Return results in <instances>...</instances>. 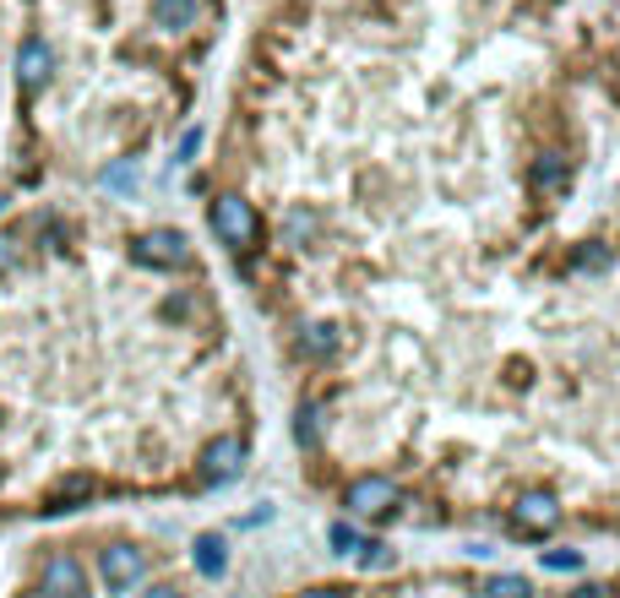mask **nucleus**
I'll return each mask as SVG.
<instances>
[{
    "label": "nucleus",
    "mask_w": 620,
    "mask_h": 598,
    "mask_svg": "<svg viewBox=\"0 0 620 598\" xmlns=\"http://www.w3.org/2000/svg\"><path fill=\"white\" fill-rule=\"evenodd\" d=\"M300 348H306L310 359H326V354L337 348V326H326V321H310L306 337H300Z\"/></svg>",
    "instance_id": "11"
},
{
    "label": "nucleus",
    "mask_w": 620,
    "mask_h": 598,
    "mask_svg": "<svg viewBox=\"0 0 620 598\" xmlns=\"http://www.w3.org/2000/svg\"><path fill=\"white\" fill-rule=\"evenodd\" d=\"M142 598H185L180 588H153V594H142Z\"/></svg>",
    "instance_id": "23"
},
{
    "label": "nucleus",
    "mask_w": 620,
    "mask_h": 598,
    "mask_svg": "<svg viewBox=\"0 0 620 598\" xmlns=\"http://www.w3.org/2000/svg\"><path fill=\"white\" fill-rule=\"evenodd\" d=\"M55 77V49L44 38H22L16 44V88L22 93H44Z\"/></svg>",
    "instance_id": "8"
},
{
    "label": "nucleus",
    "mask_w": 620,
    "mask_h": 598,
    "mask_svg": "<svg viewBox=\"0 0 620 598\" xmlns=\"http://www.w3.org/2000/svg\"><path fill=\"white\" fill-rule=\"evenodd\" d=\"M300 441H315V409H300Z\"/></svg>",
    "instance_id": "19"
},
{
    "label": "nucleus",
    "mask_w": 620,
    "mask_h": 598,
    "mask_svg": "<svg viewBox=\"0 0 620 598\" xmlns=\"http://www.w3.org/2000/svg\"><path fill=\"white\" fill-rule=\"evenodd\" d=\"M131 180H137V169H131V163H120V169H110V174H104V185H115V191H126Z\"/></svg>",
    "instance_id": "18"
},
{
    "label": "nucleus",
    "mask_w": 620,
    "mask_h": 598,
    "mask_svg": "<svg viewBox=\"0 0 620 598\" xmlns=\"http://www.w3.org/2000/svg\"><path fill=\"white\" fill-rule=\"evenodd\" d=\"M27 598H44V594H27Z\"/></svg>",
    "instance_id": "24"
},
{
    "label": "nucleus",
    "mask_w": 620,
    "mask_h": 598,
    "mask_svg": "<svg viewBox=\"0 0 620 598\" xmlns=\"http://www.w3.org/2000/svg\"><path fill=\"white\" fill-rule=\"evenodd\" d=\"M544 566H550V572H577V566H583V555H572V550H555V555H544Z\"/></svg>",
    "instance_id": "17"
},
{
    "label": "nucleus",
    "mask_w": 620,
    "mask_h": 598,
    "mask_svg": "<svg viewBox=\"0 0 620 598\" xmlns=\"http://www.w3.org/2000/svg\"><path fill=\"white\" fill-rule=\"evenodd\" d=\"M484 594H490V598H533V594H528V583H523V577H512V572H506V577H490V588H484Z\"/></svg>",
    "instance_id": "15"
},
{
    "label": "nucleus",
    "mask_w": 620,
    "mask_h": 598,
    "mask_svg": "<svg viewBox=\"0 0 620 598\" xmlns=\"http://www.w3.org/2000/svg\"><path fill=\"white\" fill-rule=\"evenodd\" d=\"M577 267H583V273H610V251H605L599 240H588V245L577 251Z\"/></svg>",
    "instance_id": "14"
},
{
    "label": "nucleus",
    "mask_w": 620,
    "mask_h": 598,
    "mask_svg": "<svg viewBox=\"0 0 620 598\" xmlns=\"http://www.w3.org/2000/svg\"><path fill=\"white\" fill-rule=\"evenodd\" d=\"M512 528H517L523 539L555 533V528H561V501H555L550 490H523L517 506H512Z\"/></svg>",
    "instance_id": "4"
},
{
    "label": "nucleus",
    "mask_w": 620,
    "mask_h": 598,
    "mask_svg": "<svg viewBox=\"0 0 620 598\" xmlns=\"http://www.w3.org/2000/svg\"><path fill=\"white\" fill-rule=\"evenodd\" d=\"M131 256L153 273H185L191 267V240L180 229H148V234L131 240Z\"/></svg>",
    "instance_id": "3"
},
{
    "label": "nucleus",
    "mask_w": 620,
    "mask_h": 598,
    "mask_svg": "<svg viewBox=\"0 0 620 598\" xmlns=\"http://www.w3.org/2000/svg\"><path fill=\"white\" fill-rule=\"evenodd\" d=\"M572 598H610V588H599V583H588V588H577Z\"/></svg>",
    "instance_id": "21"
},
{
    "label": "nucleus",
    "mask_w": 620,
    "mask_h": 598,
    "mask_svg": "<svg viewBox=\"0 0 620 598\" xmlns=\"http://www.w3.org/2000/svg\"><path fill=\"white\" fill-rule=\"evenodd\" d=\"M191 561H196L202 577H223V566H229V544H223V533H202L196 550H191Z\"/></svg>",
    "instance_id": "9"
},
{
    "label": "nucleus",
    "mask_w": 620,
    "mask_h": 598,
    "mask_svg": "<svg viewBox=\"0 0 620 598\" xmlns=\"http://www.w3.org/2000/svg\"><path fill=\"white\" fill-rule=\"evenodd\" d=\"M82 495H93V479H82V473H77V479H66V484L49 495V506H44V511H71V501H82Z\"/></svg>",
    "instance_id": "12"
},
{
    "label": "nucleus",
    "mask_w": 620,
    "mask_h": 598,
    "mask_svg": "<svg viewBox=\"0 0 620 598\" xmlns=\"http://www.w3.org/2000/svg\"><path fill=\"white\" fill-rule=\"evenodd\" d=\"M213 234L229 245V251H251L256 240H262V218H256V207L240 196V191H223V196H213Z\"/></svg>",
    "instance_id": "1"
},
{
    "label": "nucleus",
    "mask_w": 620,
    "mask_h": 598,
    "mask_svg": "<svg viewBox=\"0 0 620 598\" xmlns=\"http://www.w3.org/2000/svg\"><path fill=\"white\" fill-rule=\"evenodd\" d=\"M153 22L169 27V33L191 27V22H196V0H153Z\"/></svg>",
    "instance_id": "10"
},
{
    "label": "nucleus",
    "mask_w": 620,
    "mask_h": 598,
    "mask_svg": "<svg viewBox=\"0 0 620 598\" xmlns=\"http://www.w3.org/2000/svg\"><path fill=\"white\" fill-rule=\"evenodd\" d=\"M326 539H332V544H337L343 555H354V550H370V544H365V539H359V533H354L348 522H332V528H326Z\"/></svg>",
    "instance_id": "16"
},
{
    "label": "nucleus",
    "mask_w": 620,
    "mask_h": 598,
    "mask_svg": "<svg viewBox=\"0 0 620 598\" xmlns=\"http://www.w3.org/2000/svg\"><path fill=\"white\" fill-rule=\"evenodd\" d=\"M398 506H403V490H398L392 473H359V479L343 490V511H348V517L381 522V517H392Z\"/></svg>",
    "instance_id": "2"
},
{
    "label": "nucleus",
    "mask_w": 620,
    "mask_h": 598,
    "mask_svg": "<svg viewBox=\"0 0 620 598\" xmlns=\"http://www.w3.org/2000/svg\"><path fill=\"white\" fill-rule=\"evenodd\" d=\"M196 148H202V131H185V137H180V163H185Z\"/></svg>",
    "instance_id": "20"
},
{
    "label": "nucleus",
    "mask_w": 620,
    "mask_h": 598,
    "mask_svg": "<svg viewBox=\"0 0 620 598\" xmlns=\"http://www.w3.org/2000/svg\"><path fill=\"white\" fill-rule=\"evenodd\" d=\"M38 594L44 598H93L88 594V566L77 555H49L44 561V577H38Z\"/></svg>",
    "instance_id": "7"
},
{
    "label": "nucleus",
    "mask_w": 620,
    "mask_h": 598,
    "mask_svg": "<svg viewBox=\"0 0 620 598\" xmlns=\"http://www.w3.org/2000/svg\"><path fill=\"white\" fill-rule=\"evenodd\" d=\"M196 473H202V484H229V479H240L245 473V441L240 436H213L202 457H196Z\"/></svg>",
    "instance_id": "6"
},
{
    "label": "nucleus",
    "mask_w": 620,
    "mask_h": 598,
    "mask_svg": "<svg viewBox=\"0 0 620 598\" xmlns=\"http://www.w3.org/2000/svg\"><path fill=\"white\" fill-rule=\"evenodd\" d=\"M99 577H104L110 594H126V588H137L148 577V555L137 544H104L99 550Z\"/></svg>",
    "instance_id": "5"
},
{
    "label": "nucleus",
    "mask_w": 620,
    "mask_h": 598,
    "mask_svg": "<svg viewBox=\"0 0 620 598\" xmlns=\"http://www.w3.org/2000/svg\"><path fill=\"white\" fill-rule=\"evenodd\" d=\"M300 598H348V594H337V588H310V594H300Z\"/></svg>",
    "instance_id": "22"
},
{
    "label": "nucleus",
    "mask_w": 620,
    "mask_h": 598,
    "mask_svg": "<svg viewBox=\"0 0 620 598\" xmlns=\"http://www.w3.org/2000/svg\"><path fill=\"white\" fill-rule=\"evenodd\" d=\"M566 180H572V169H566L561 158H544V163L533 169V185H539V191H566Z\"/></svg>",
    "instance_id": "13"
}]
</instances>
